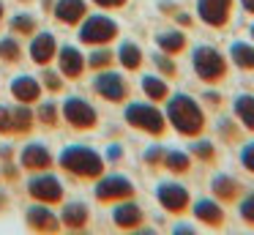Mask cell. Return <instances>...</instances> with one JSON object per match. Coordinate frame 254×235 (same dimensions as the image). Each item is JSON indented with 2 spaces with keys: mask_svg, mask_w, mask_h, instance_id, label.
I'll use <instances>...</instances> for the list:
<instances>
[{
  "mask_svg": "<svg viewBox=\"0 0 254 235\" xmlns=\"http://www.w3.org/2000/svg\"><path fill=\"white\" fill-rule=\"evenodd\" d=\"M19 55H22V49H19L17 38H3V41H0V58H3V60H8V63H17Z\"/></svg>",
  "mask_w": 254,
  "mask_h": 235,
  "instance_id": "obj_30",
  "label": "cell"
},
{
  "mask_svg": "<svg viewBox=\"0 0 254 235\" xmlns=\"http://www.w3.org/2000/svg\"><path fill=\"white\" fill-rule=\"evenodd\" d=\"M6 205V194H3V191H0V208Z\"/></svg>",
  "mask_w": 254,
  "mask_h": 235,
  "instance_id": "obj_47",
  "label": "cell"
},
{
  "mask_svg": "<svg viewBox=\"0 0 254 235\" xmlns=\"http://www.w3.org/2000/svg\"><path fill=\"white\" fill-rule=\"evenodd\" d=\"M156 44H159V49L167 55H181L183 49H186V36H183L181 30H164V33L156 36Z\"/></svg>",
  "mask_w": 254,
  "mask_h": 235,
  "instance_id": "obj_24",
  "label": "cell"
},
{
  "mask_svg": "<svg viewBox=\"0 0 254 235\" xmlns=\"http://www.w3.org/2000/svg\"><path fill=\"white\" fill-rule=\"evenodd\" d=\"M0 16H3V5H0Z\"/></svg>",
  "mask_w": 254,
  "mask_h": 235,
  "instance_id": "obj_49",
  "label": "cell"
},
{
  "mask_svg": "<svg viewBox=\"0 0 254 235\" xmlns=\"http://www.w3.org/2000/svg\"><path fill=\"white\" fill-rule=\"evenodd\" d=\"M93 87H96V93H99L101 98H107V101L121 104V101H126V98H128L126 79H123L121 74H115V71H104V74H99V77H96V82H93Z\"/></svg>",
  "mask_w": 254,
  "mask_h": 235,
  "instance_id": "obj_9",
  "label": "cell"
},
{
  "mask_svg": "<svg viewBox=\"0 0 254 235\" xmlns=\"http://www.w3.org/2000/svg\"><path fill=\"white\" fill-rule=\"evenodd\" d=\"M52 55H55V38H52V33L36 36L33 44H30V58H33L39 66H47L52 60Z\"/></svg>",
  "mask_w": 254,
  "mask_h": 235,
  "instance_id": "obj_19",
  "label": "cell"
},
{
  "mask_svg": "<svg viewBox=\"0 0 254 235\" xmlns=\"http://www.w3.org/2000/svg\"><path fill=\"white\" fill-rule=\"evenodd\" d=\"M11 93H14V98H19L22 104H33V101H39V96H41V85L33 77H17V79L11 82Z\"/></svg>",
  "mask_w": 254,
  "mask_h": 235,
  "instance_id": "obj_16",
  "label": "cell"
},
{
  "mask_svg": "<svg viewBox=\"0 0 254 235\" xmlns=\"http://www.w3.org/2000/svg\"><path fill=\"white\" fill-rule=\"evenodd\" d=\"M232 112H235L238 123L246 131H254V96L252 93H241L232 101Z\"/></svg>",
  "mask_w": 254,
  "mask_h": 235,
  "instance_id": "obj_17",
  "label": "cell"
},
{
  "mask_svg": "<svg viewBox=\"0 0 254 235\" xmlns=\"http://www.w3.org/2000/svg\"><path fill=\"white\" fill-rule=\"evenodd\" d=\"M28 224L36 230V233H55L61 224H58V219H55V213L50 211V208H44V205H33L28 211Z\"/></svg>",
  "mask_w": 254,
  "mask_h": 235,
  "instance_id": "obj_15",
  "label": "cell"
},
{
  "mask_svg": "<svg viewBox=\"0 0 254 235\" xmlns=\"http://www.w3.org/2000/svg\"><path fill=\"white\" fill-rule=\"evenodd\" d=\"M161 8H164V11H170V14H172V11H178L175 5H172V3H161Z\"/></svg>",
  "mask_w": 254,
  "mask_h": 235,
  "instance_id": "obj_46",
  "label": "cell"
},
{
  "mask_svg": "<svg viewBox=\"0 0 254 235\" xmlns=\"http://www.w3.org/2000/svg\"><path fill=\"white\" fill-rule=\"evenodd\" d=\"M134 197V183L123 175H107L96 186V200L101 202H115V200H131Z\"/></svg>",
  "mask_w": 254,
  "mask_h": 235,
  "instance_id": "obj_7",
  "label": "cell"
},
{
  "mask_svg": "<svg viewBox=\"0 0 254 235\" xmlns=\"http://www.w3.org/2000/svg\"><path fill=\"white\" fill-rule=\"evenodd\" d=\"M235 0H197V16L208 27H224L232 16Z\"/></svg>",
  "mask_w": 254,
  "mask_h": 235,
  "instance_id": "obj_8",
  "label": "cell"
},
{
  "mask_svg": "<svg viewBox=\"0 0 254 235\" xmlns=\"http://www.w3.org/2000/svg\"><path fill=\"white\" fill-rule=\"evenodd\" d=\"M61 167H66L68 172L79 175V178H101L104 172V158L85 145H71L61 153Z\"/></svg>",
  "mask_w": 254,
  "mask_h": 235,
  "instance_id": "obj_2",
  "label": "cell"
},
{
  "mask_svg": "<svg viewBox=\"0 0 254 235\" xmlns=\"http://www.w3.org/2000/svg\"><path fill=\"white\" fill-rule=\"evenodd\" d=\"M39 120L44 126H55L58 123V104L55 101H44L39 107Z\"/></svg>",
  "mask_w": 254,
  "mask_h": 235,
  "instance_id": "obj_33",
  "label": "cell"
},
{
  "mask_svg": "<svg viewBox=\"0 0 254 235\" xmlns=\"http://www.w3.org/2000/svg\"><path fill=\"white\" fill-rule=\"evenodd\" d=\"M161 167L170 169L172 175H186L189 169H191V156L183 151H164V161H161Z\"/></svg>",
  "mask_w": 254,
  "mask_h": 235,
  "instance_id": "obj_25",
  "label": "cell"
},
{
  "mask_svg": "<svg viewBox=\"0 0 254 235\" xmlns=\"http://www.w3.org/2000/svg\"><path fill=\"white\" fill-rule=\"evenodd\" d=\"M191 66H194V74L202 82H221L227 77L224 55L216 47H208V44H202V47H197L191 52Z\"/></svg>",
  "mask_w": 254,
  "mask_h": 235,
  "instance_id": "obj_3",
  "label": "cell"
},
{
  "mask_svg": "<svg viewBox=\"0 0 254 235\" xmlns=\"http://www.w3.org/2000/svg\"><path fill=\"white\" fill-rule=\"evenodd\" d=\"M156 200H159V205L164 208L167 213H172V216L186 213L189 205H191L189 189L181 186V183H175V180H164V183H159V189H156Z\"/></svg>",
  "mask_w": 254,
  "mask_h": 235,
  "instance_id": "obj_5",
  "label": "cell"
},
{
  "mask_svg": "<svg viewBox=\"0 0 254 235\" xmlns=\"http://www.w3.org/2000/svg\"><path fill=\"white\" fill-rule=\"evenodd\" d=\"M85 0H58L55 5V16L61 22H66V25H74V22H79L85 16Z\"/></svg>",
  "mask_w": 254,
  "mask_h": 235,
  "instance_id": "obj_21",
  "label": "cell"
},
{
  "mask_svg": "<svg viewBox=\"0 0 254 235\" xmlns=\"http://www.w3.org/2000/svg\"><path fill=\"white\" fill-rule=\"evenodd\" d=\"M241 5H243V11H249L254 16V0H241Z\"/></svg>",
  "mask_w": 254,
  "mask_h": 235,
  "instance_id": "obj_44",
  "label": "cell"
},
{
  "mask_svg": "<svg viewBox=\"0 0 254 235\" xmlns=\"http://www.w3.org/2000/svg\"><path fill=\"white\" fill-rule=\"evenodd\" d=\"M58 63H61V71L66 77H79L82 74V69H85V58L79 55V49H74V47H63L61 52H58Z\"/></svg>",
  "mask_w": 254,
  "mask_h": 235,
  "instance_id": "obj_20",
  "label": "cell"
},
{
  "mask_svg": "<svg viewBox=\"0 0 254 235\" xmlns=\"http://www.w3.org/2000/svg\"><path fill=\"white\" fill-rule=\"evenodd\" d=\"M191 156L199 158L202 164H213V161H216V148H213V142L197 140V142L191 145Z\"/></svg>",
  "mask_w": 254,
  "mask_h": 235,
  "instance_id": "obj_28",
  "label": "cell"
},
{
  "mask_svg": "<svg viewBox=\"0 0 254 235\" xmlns=\"http://www.w3.org/2000/svg\"><path fill=\"white\" fill-rule=\"evenodd\" d=\"M153 63H156V69H159L161 74L167 77V79L178 77V66H175V60H172V55L161 52V55H156V58H153Z\"/></svg>",
  "mask_w": 254,
  "mask_h": 235,
  "instance_id": "obj_31",
  "label": "cell"
},
{
  "mask_svg": "<svg viewBox=\"0 0 254 235\" xmlns=\"http://www.w3.org/2000/svg\"><path fill=\"white\" fill-rule=\"evenodd\" d=\"M241 164H243V169H249L254 175V142H246L241 148Z\"/></svg>",
  "mask_w": 254,
  "mask_h": 235,
  "instance_id": "obj_36",
  "label": "cell"
},
{
  "mask_svg": "<svg viewBox=\"0 0 254 235\" xmlns=\"http://www.w3.org/2000/svg\"><path fill=\"white\" fill-rule=\"evenodd\" d=\"M238 211H241V222L246 224V227H254V191L243 197L241 205H238Z\"/></svg>",
  "mask_w": 254,
  "mask_h": 235,
  "instance_id": "obj_32",
  "label": "cell"
},
{
  "mask_svg": "<svg viewBox=\"0 0 254 235\" xmlns=\"http://www.w3.org/2000/svg\"><path fill=\"white\" fill-rule=\"evenodd\" d=\"M93 3L104 5V8H121V5H126V0H93Z\"/></svg>",
  "mask_w": 254,
  "mask_h": 235,
  "instance_id": "obj_42",
  "label": "cell"
},
{
  "mask_svg": "<svg viewBox=\"0 0 254 235\" xmlns=\"http://www.w3.org/2000/svg\"><path fill=\"white\" fill-rule=\"evenodd\" d=\"M252 38H254V25H252Z\"/></svg>",
  "mask_w": 254,
  "mask_h": 235,
  "instance_id": "obj_48",
  "label": "cell"
},
{
  "mask_svg": "<svg viewBox=\"0 0 254 235\" xmlns=\"http://www.w3.org/2000/svg\"><path fill=\"white\" fill-rule=\"evenodd\" d=\"M118 60H121L123 69L137 71L139 66H142V49H139L137 44L126 41V44H121V49H118Z\"/></svg>",
  "mask_w": 254,
  "mask_h": 235,
  "instance_id": "obj_26",
  "label": "cell"
},
{
  "mask_svg": "<svg viewBox=\"0 0 254 235\" xmlns=\"http://www.w3.org/2000/svg\"><path fill=\"white\" fill-rule=\"evenodd\" d=\"M63 118H66L74 129H93L96 120H99V115H96V109L90 107L88 101H82V98L74 96V98H68V101L63 104Z\"/></svg>",
  "mask_w": 254,
  "mask_h": 235,
  "instance_id": "obj_10",
  "label": "cell"
},
{
  "mask_svg": "<svg viewBox=\"0 0 254 235\" xmlns=\"http://www.w3.org/2000/svg\"><path fill=\"white\" fill-rule=\"evenodd\" d=\"M28 191H30V197L39 200V202H58L63 197L61 180L52 178V175H36L28 183Z\"/></svg>",
  "mask_w": 254,
  "mask_h": 235,
  "instance_id": "obj_11",
  "label": "cell"
},
{
  "mask_svg": "<svg viewBox=\"0 0 254 235\" xmlns=\"http://www.w3.org/2000/svg\"><path fill=\"white\" fill-rule=\"evenodd\" d=\"M161 161H164V148L153 145L145 151V164H150V167H161Z\"/></svg>",
  "mask_w": 254,
  "mask_h": 235,
  "instance_id": "obj_37",
  "label": "cell"
},
{
  "mask_svg": "<svg viewBox=\"0 0 254 235\" xmlns=\"http://www.w3.org/2000/svg\"><path fill=\"white\" fill-rule=\"evenodd\" d=\"M11 27L17 33H22V36H30V33L36 30V22H33V16H30V14H17V16H14V22H11Z\"/></svg>",
  "mask_w": 254,
  "mask_h": 235,
  "instance_id": "obj_34",
  "label": "cell"
},
{
  "mask_svg": "<svg viewBox=\"0 0 254 235\" xmlns=\"http://www.w3.org/2000/svg\"><path fill=\"white\" fill-rule=\"evenodd\" d=\"M88 205L85 202H68V205H63V213H61V222L66 224V227L71 230H79L88 224Z\"/></svg>",
  "mask_w": 254,
  "mask_h": 235,
  "instance_id": "obj_22",
  "label": "cell"
},
{
  "mask_svg": "<svg viewBox=\"0 0 254 235\" xmlns=\"http://www.w3.org/2000/svg\"><path fill=\"white\" fill-rule=\"evenodd\" d=\"M0 131H3V134L14 131V118H11V109L8 107H0Z\"/></svg>",
  "mask_w": 254,
  "mask_h": 235,
  "instance_id": "obj_39",
  "label": "cell"
},
{
  "mask_svg": "<svg viewBox=\"0 0 254 235\" xmlns=\"http://www.w3.org/2000/svg\"><path fill=\"white\" fill-rule=\"evenodd\" d=\"M194 219H197L199 224H205V227H210V230H219V227H224V208L219 205L216 200H197L194 202Z\"/></svg>",
  "mask_w": 254,
  "mask_h": 235,
  "instance_id": "obj_12",
  "label": "cell"
},
{
  "mask_svg": "<svg viewBox=\"0 0 254 235\" xmlns=\"http://www.w3.org/2000/svg\"><path fill=\"white\" fill-rule=\"evenodd\" d=\"M142 219H145L142 208L128 200H121V205H115V211H112V222L121 230H137L142 224Z\"/></svg>",
  "mask_w": 254,
  "mask_h": 235,
  "instance_id": "obj_14",
  "label": "cell"
},
{
  "mask_svg": "<svg viewBox=\"0 0 254 235\" xmlns=\"http://www.w3.org/2000/svg\"><path fill=\"white\" fill-rule=\"evenodd\" d=\"M11 118H14V131H19V134L30 131L33 115H30V109H28V107H17V109H11Z\"/></svg>",
  "mask_w": 254,
  "mask_h": 235,
  "instance_id": "obj_29",
  "label": "cell"
},
{
  "mask_svg": "<svg viewBox=\"0 0 254 235\" xmlns=\"http://www.w3.org/2000/svg\"><path fill=\"white\" fill-rule=\"evenodd\" d=\"M118 36V25L104 14H93L85 19V25L79 27V38L85 44H110Z\"/></svg>",
  "mask_w": 254,
  "mask_h": 235,
  "instance_id": "obj_6",
  "label": "cell"
},
{
  "mask_svg": "<svg viewBox=\"0 0 254 235\" xmlns=\"http://www.w3.org/2000/svg\"><path fill=\"white\" fill-rule=\"evenodd\" d=\"M142 90L150 101H167L170 98V87H167V82L161 77H150V74L142 77Z\"/></svg>",
  "mask_w": 254,
  "mask_h": 235,
  "instance_id": "obj_27",
  "label": "cell"
},
{
  "mask_svg": "<svg viewBox=\"0 0 254 235\" xmlns=\"http://www.w3.org/2000/svg\"><path fill=\"white\" fill-rule=\"evenodd\" d=\"M202 101H208V107H213V109H219V107H221V96H219V93H213V90L205 93Z\"/></svg>",
  "mask_w": 254,
  "mask_h": 235,
  "instance_id": "obj_41",
  "label": "cell"
},
{
  "mask_svg": "<svg viewBox=\"0 0 254 235\" xmlns=\"http://www.w3.org/2000/svg\"><path fill=\"white\" fill-rule=\"evenodd\" d=\"M110 60H112L110 49H96V52L90 55V66H93V69H104V66H110Z\"/></svg>",
  "mask_w": 254,
  "mask_h": 235,
  "instance_id": "obj_38",
  "label": "cell"
},
{
  "mask_svg": "<svg viewBox=\"0 0 254 235\" xmlns=\"http://www.w3.org/2000/svg\"><path fill=\"white\" fill-rule=\"evenodd\" d=\"M107 158H110V161H118V158H121V148H112L110 156H107Z\"/></svg>",
  "mask_w": 254,
  "mask_h": 235,
  "instance_id": "obj_45",
  "label": "cell"
},
{
  "mask_svg": "<svg viewBox=\"0 0 254 235\" xmlns=\"http://www.w3.org/2000/svg\"><path fill=\"white\" fill-rule=\"evenodd\" d=\"M44 85L50 87V90H61V77L52 74V71H44Z\"/></svg>",
  "mask_w": 254,
  "mask_h": 235,
  "instance_id": "obj_40",
  "label": "cell"
},
{
  "mask_svg": "<svg viewBox=\"0 0 254 235\" xmlns=\"http://www.w3.org/2000/svg\"><path fill=\"white\" fill-rule=\"evenodd\" d=\"M219 137H221V140H227V142H238V140H241V129H238L232 120H221V123H219Z\"/></svg>",
  "mask_w": 254,
  "mask_h": 235,
  "instance_id": "obj_35",
  "label": "cell"
},
{
  "mask_svg": "<svg viewBox=\"0 0 254 235\" xmlns=\"http://www.w3.org/2000/svg\"><path fill=\"white\" fill-rule=\"evenodd\" d=\"M230 60L238 66L241 71H254V44L246 41H235L230 47Z\"/></svg>",
  "mask_w": 254,
  "mask_h": 235,
  "instance_id": "obj_23",
  "label": "cell"
},
{
  "mask_svg": "<svg viewBox=\"0 0 254 235\" xmlns=\"http://www.w3.org/2000/svg\"><path fill=\"white\" fill-rule=\"evenodd\" d=\"M175 19H178V25H183V27H189V25H191V16H189V14H178Z\"/></svg>",
  "mask_w": 254,
  "mask_h": 235,
  "instance_id": "obj_43",
  "label": "cell"
},
{
  "mask_svg": "<svg viewBox=\"0 0 254 235\" xmlns=\"http://www.w3.org/2000/svg\"><path fill=\"white\" fill-rule=\"evenodd\" d=\"M50 164H52L50 151L44 145H39V142H33V145H28L22 151V167L25 169H50Z\"/></svg>",
  "mask_w": 254,
  "mask_h": 235,
  "instance_id": "obj_18",
  "label": "cell"
},
{
  "mask_svg": "<svg viewBox=\"0 0 254 235\" xmlns=\"http://www.w3.org/2000/svg\"><path fill=\"white\" fill-rule=\"evenodd\" d=\"M126 123L145 131L150 137H161L167 131V118L153 104H128L126 107Z\"/></svg>",
  "mask_w": 254,
  "mask_h": 235,
  "instance_id": "obj_4",
  "label": "cell"
},
{
  "mask_svg": "<svg viewBox=\"0 0 254 235\" xmlns=\"http://www.w3.org/2000/svg\"><path fill=\"white\" fill-rule=\"evenodd\" d=\"M167 120L178 134L189 140H197L205 131V112L189 93H175L172 98H167Z\"/></svg>",
  "mask_w": 254,
  "mask_h": 235,
  "instance_id": "obj_1",
  "label": "cell"
},
{
  "mask_svg": "<svg viewBox=\"0 0 254 235\" xmlns=\"http://www.w3.org/2000/svg\"><path fill=\"white\" fill-rule=\"evenodd\" d=\"M210 191H213V197L219 202H238L243 197V186L241 180H235L232 175H213V180H210Z\"/></svg>",
  "mask_w": 254,
  "mask_h": 235,
  "instance_id": "obj_13",
  "label": "cell"
}]
</instances>
